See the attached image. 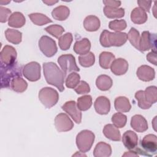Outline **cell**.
Returning a JSON list of instances; mask_svg holds the SVG:
<instances>
[{
    "mask_svg": "<svg viewBox=\"0 0 157 157\" xmlns=\"http://www.w3.org/2000/svg\"><path fill=\"white\" fill-rule=\"evenodd\" d=\"M43 71L46 82L48 84L56 86L59 91H63L66 74L58 67L56 64L53 62L44 63Z\"/></svg>",
    "mask_w": 157,
    "mask_h": 157,
    "instance_id": "obj_1",
    "label": "cell"
},
{
    "mask_svg": "<svg viewBox=\"0 0 157 157\" xmlns=\"http://www.w3.org/2000/svg\"><path fill=\"white\" fill-rule=\"evenodd\" d=\"M128 39V35L125 33H112L107 30H104L100 36V43L104 47L112 46L120 47L124 45Z\"/></svg>",
    "mask_w": 157,
    "mask_h": 157,
    "instance_id": "obj_2",
    "label": "cell"
},
{
    "mask_svg": "<svg viewBox=\"0 0 157 157\" xmlns=\"http://www.w3.org/2000/svg\"><path fill=\"white\" fill-rule=\"evenodd\" d=\"M21 76V67L16 62L13 65L5 66L1 64V87L9 88L12 80Z\"/></svg>",
    "mask_w": 157,
    "mask_h": 157,
    "instance_id": "obj_3",
    "label": "cell"
},
{
    "mask_svg": "<svg viewBox=\"0 0 157 157\" xmlns=\"http://www.w3.org/2000/svg\"><path fill=\"white\" fill-rule=\"evenodd\" d=\"M135 152L142 155L152 156L156 154L157 137L154 134L146 135L140 142V147L134 148Z\"/></svg>",
    "mask_w": 157,
    "mask_h": 157,
    "instance_id": "obj_4",
    "label": "cell"
},
{
    "mask_svg": "<svg viewBox=\"0 0 157 157\" xmlns=\"http://www.w3.org/2000/svg\"><path fill=\"white\" fill-rule=\"evenodd\" d=\"M95 136L94 133L89 130L80 131L76 137V145L78 150L82 153L88 151L94 141Z\"/></svg>",
    "mask_w": 157,
    "mask_h": 157,
    "instance_id": "obj_5",
    "label": "cell"
},
{
    "mask_svg": "<svg viewBox=\"0 0 157 157\" xmlns=\"http://www.w3.org/2000/svg\"><path fill=\"white\" fill-rule=\"evenodd\" d=\"M39 99L46 108L50 109L58 102L59 94L55 89L50 87H44L39 91Z\"/></svg>",
    "mask_w": 157,
    "mask_h": 157,
    "instance_id": "obj_6",
    "label": "cell"
},
{
    "mask_svg": "<svg viewBox=\"0 0 157 157\" xmlns=\"http://www.w3.org/2000/svg\"><path fill=\"white\" fill-rule=\"evenodd\" d=\"M151 49L156 52V35L145 31L142 33L139 42V50L142 52Z\"/></svg>",
    "mask_w": 157,
    "mask_h": 157,
    "instance_id": "obj_7",
    "label": "cell"
},
{
    "mask_svg": "<svg viewBox=\"0 0 157 157\" xmlns=\"http://www.w3.org/2000/svg\"><path fill=\"white\" fill-rule=\"evenodd\" d=\"M39 47L47 57H52L56 54L58 48L56 42L47 36H42L39 40Z\"/></svg>",
    "mask_w": 157,
    "mask_h": 157,
    "instance_id": "obj_8",
    "label": "cell"
},
{
    "mask_svg": "<svg viewBox=\"0 0 157 157\" xmlns=\"http://www.w3.org/2000/svg\"><path fill=\"white\" fill-rule=\"evenodd\" d=\"M58 63L65 74L68 72H78L80 71L76 64L75 57L71 54L61 55L58 58Z\"/></svg>",
    "mask_w": 157,
    "mask_h": 157,
    "instance_id": "obj_9",
    "label": "cell"
},
{
    "mask_svg": "<svg viewBox=\"0 0 157 157\" xmlns=\"http://www.w3.org/2000/svg\"><path fill=\"white\" fill-rule=\"evenodd\" d=\"M23 75L30 82H36L40 78V66L36 61L30 62L23 67Z\"/></svg>",
    "mask_w": 157,
    "mask_h": 157,
    "instance_id": "obj_10",
    "label": "cell"
},
{
    "mask_svg": "<svg viewBox=\"0 0 157 157\" xmlns=\"http://www.w3.org/2000/svg\"><path fill=\"white\" fill-rule=\"evenodd\" d=\"M17 51L10 45H5L0 53L1 64L5 66L13 65L16 63Z\"/></svg>",
    "mask_w": 157,
    "mask_h": 157,
    "instance_id": "obj_11",
    "label": "cell"
},
{
    "mask_svg": "<svg viewBox=\"0 0 157 157\" xmlns=\"http://www.w3.org/2000/svg\"><path fill=\"white\" fill-rule=\"evenodd\" d=\"M55 126L58 132H66L73 128L74 123L67 114L60 113L55 118Z\"/></svg>",
    "mask_w": 157,
    "mask_h": 157,
    "instance_id": "obj_12",
    "label": "cell"
},
{
    "mask_svg": "<svg viewBox=\"0 0 157 157\" xmlns=\"http://www.w3.org/2000/svg\"><path fill=\"white\" fill-rule=\"evenodd\" d=\"M62 109L69 114L76 123L79 124L81 123L82 113L74 101H69L65 102L62 106Z\"/></svg>",
    "mask_w": 157,
    "mask_h": 157,
    "instance_id": "obj_13",
    "label": "cell"
},
{
    "mask_svg": "<svg viewBox=\"0 0 157 157\" xmlns=\"http://www.w3.org/2000/svg\"><path fill=\"white\" fill-rule=\"evenodd\" d=\"M96 112L100 115H106L110 110V100L103 96L98 97L94 104Z\"/></svg>",
    "mask_w": 157,
    "mask_h": 157,
    "instance_id": "obj_14",
    "label": "cell"
},
{
    "mask_svg": "<svg viewBox=\"0 0 157 157\" xmlns=\"http://www.w3.org/2000/svg\"><path fill=\"white\" fill-rule=\"evenodd\" d=\"M128 69V61L121 58L115 59L110 66V70L116 75L124 74Z\"/></svg>",
    "mask_w": 157,
    "mask_h": 157,
    "instance_id": "obj_15",
    "label": "cell"
},
{
    "mask_svg": "<svg viewBox=\"0 0 157 157\" xmlns=\"http://www.w3.org/2000/svg\"><path fill=\"white\" fill-rule=\"evenodd\" d=\"M122 142L124 147L129 150H134L137 145L138 136L132 131H126L123 135Z\"/></svg>",
    "mask_w": 157,
    "mask_h": 157,
    "instance_id": "obj_16",
    "label": "cell"
},
{
    "mask_svg": "<svg viewBox=\"0 0 157 157\" xmlns=\"http://www.w3.org/2000/svg\"><path fill=\"white\" fill-rule=\"evenodd\" d=\"M137 77L142 81L150 82L153 80L155 77V70L149 66H140L137 70Z\"/></svg>",
    "mask_w": 157,
    "mask_h": 157,
    "instance_id": "obj_17",
    "label": "cell"
},
{
    "mask_svg": "<svg viewBox=\"0 0 157 157\" xmlns=\"http://www.w3.org/2000/svg\"><path fill=\"white\" fill-rule=\"evenodd\" d=\"M131 126L138 132H143L148 128L147 121L141 115H135L131 118Z\"/></svg>",
    "mask_w": 157,
    "mask_h": 157,
    "instance_id": "obj_18",
    "label": "cell"
},
{
    "mask_svg": "<svg viewBox=\"0 0 157 157\" xmlns=\"http://www.w3.org/2000/svg\"><path fill=\"white\" fill-rule=\"evenodd\" d=\"M103 134L105 137L111 140L120 141L121 140L120 132L114 124H106L103 129Z\"/></svg>",
    "mask_w": 157,
    "mask_h": 157,
    "instance_id": "obj_19",
    "label": "cell"
},
{
    "mask_svg": "<svg viewBox=\"0 0 157 157\" xmlns=\"http://www.w3.org/2000/svg\"><path fill=\"white\" fill-rule=\"evenodd\" d=\"M91 48L90 41L87 38H83L80 40H77L74 45V51L78 55H84L90 52Z\"/></svg>",
    "mask_w": 157,
    "mask_h": 157,
    "instance_id": "obj_20",
    "label": "cell"
},
{
    "mask_svg": "<svg viewBox=\"0 0 157 157\" xmlns=\"http://www.w3.org/2000/svg\"><path fill=\"white\" fill-rule=\"evenodd\" d=\"M111 154V146L104 142H100L97 144L93 151V156L94 157H108Z\"/></svg>",
    "mask_w": 157,
    "mask_h": 157,
    "instance_id": "obj_21",
    "label": "cell"
},
{
    "mask_svg": "<svg viewBox=\"0 0 157 157\" xmlns=\"http://www.w3.org/2000/svg\"><path fill=\"white\" fill-rule=\"evenodd\" d=\"M25 22L26 19L23 14L20 12H15L10 16L8 20V25L13 28H19L23 26Z\"/></svg>",
    "mask_w": 157,
    "mask_h": 157,
    "instance_id": "obj_22",
    "label": "cell"
},
{
    "mask_svg": "<svg viewBox=\"0 0 157 157\" xmlns=\"http://www.w3.org/2000/svg\"><path fill=\"white\" fill-rule=\"evenodd\" d=\"M147 13L140 7H136L131 11V19L135 24H143L147 21Z\"/></svg>",
    "mask_w": 157,
    "mask_h": 157,
    "instance_id": "obj_23",
    "label": "cell"
},
{
    "mask_svg": "<svg viewBox=\"0 0 157 157\" xmlns=\"http://www.w3.org/2000/svg\"><path fill=\"white\" fill-rule=\"evenodd\" d=\"M100 25L99 19L94 15L87 16L83 21V26L87 31H96L100 28Z\"/></svg>",
    "mask_w": 157,
    "mask_h": 157,
    "instance_id": "obj_24",
    "label": "cell"
},
{
    "mask_svg": "<svg viewBox=\"0 0 157 157\" xmlns=\"http://www.w3.org/2000/svg\"><path fill=\"white\" fill-rule=\"evenodd\" d=\"M115 109L118 112H128L131 110V105L129 99L124 96H119L115 99Z\"/></svg>",
    "mask_w": 157,
    "mask_h": 157,
    "instance_id": "obj_25",
    "label": "cell"
},
{
    "mask_svg": "<svg viewBox=\"0 0 157 157\" xmlns=\"http://www.w3.org/2000/svg\"><path fill=\"white\" fill-rule=\"evenodd\" d=\"M69 9L65 6H59L55 7L52 12V17L59 21L66 20L69 16Z\"/></svg>",
    "mask_w": 157,
    "mask_h": 157,
    "instance_id": "obj_26",
    "label": "cell"
},
{
    "mask_svg": "<svg viewBox=\"0 0 157 157\" xmlns=\"http://www.w3.org/2000/svg\"><path fill=\"white\" fill-rule=\"evenodd\" d=\"M112 78L107 75H100L96 80V85L98 88L101 91L109 90L112 86Z\"/></svg>",
    "mask_w": 157,
    "mask_h": 157,
    "instance_id": "obj_27",
    "label": "cell"
},
{
    "mask_svg": "<svg viewBox=\"0 0 157 157\" xmlns=\"http://www.w3.org/2000/svg\"><path fill=\"white\" fill-rule=\"evenodd\" d=\"M115 59V55L112 53L109 52H103L99 55V65L104 69H109Z\"/></svg>",
    "mask_w": 157,
    "mask_h": 157,
    "instance_id": "obj_28",
    "label": "cell"
},
{
    "mask_svg": "<svg viewBox=\"0 0 157 157\" xmlns=\"http://www.w3.org/2000/svg\"><path fill=\"white\" fill-rule=\"evenodd\" d=\"M6 39L13 44H18L21 42L22 34L18 30L8 28L5 31Z\"/></svg>",
    "mask_w": 157,
    "mask_h": 157,
    "instance_id": "obj_29",
    "label": "cell"
},
{
    "mask_svg": "<svg viewBox=\"0 0 157 157\" xmlns=\"http://www.w3.org/2000/svg\"><path fill=\"white\" fill-rule=\"evenodd\" d=\"M104 15L109 18H120L124 15V10L123 8H115L108 6L104 7Z\"/></svg>",
    "mask_w": 157,
    "mask_h": 157,
    "instance_id": "obj_30",
    "label": "cell"
},
{
    "mask_svg": "<svg viewBox=\"0 0 157 157\" xmlns=\"http://www.w3.org/2000/svg\"><path fill=\"white\" fill-rule=\"evenodd\" d=\"M28 17L31 21L37 26H42L52 22V20L47 16L40 13H33L28 15Z\"/></svg>",
    "mask_w": 157,
    "mask_h": 157,
    "instance_id": "obj_31",
    "label": "cell"
},
{
    "mask_svg": "<svg viewBox=\"0 0 157 157\" xmlns=\"http://www.w3.org/2000/svg\"><path fill=\"white\" fill-rule=\"evenodd\" d=\"M10 87L15 92L23 93L26 90L28 83L21 77H18L12 80Z\"/></svg>",
    "mask_w": 157,
    "mask_h": 157,
    "instance_id": "obj_32",
    "label": "cell"
},
{
    "mask_svg": "<svg viewBox=\"0 0 157 157\" xmlns=\"http://www.w3.org/2000/svg\"><path fill=\"white\" fill-rule=\"evenodd\" d=\"M144 91V96L147 102L152 105L157 101V88L155 86L147 87Z\"/></svg>",
    "mask_w": 157,
    "mask_h": 157,
    "instance_id": "obj_33",
    "label": "cell"
},
{
    "mask_svg": "<svg viewBox=\"0 0 157 157\" xmlns=\"http://www.w3.org/2000/svg\"><path fill=\"white\" fill-rule=\"evenodd\" d=\"M77 107L80 110L86 111L92 105V98L90 95H85L78 98Z\"/></svg>",
    "mask_w": 157,
    "mask_h": 157,
    "instance_id": "obj_34",
    "label": "cell"
},
{
    "mask_svg": "<svg viewBox=\"0 0 157 157\" xmlns=\"http://www.w3.org/2000/svg\"><path fill=\"white\" fill-rule=\"evenodd\" d=\"M72 35L71 33H67L61 36L58 39L59 47L62 50H68L72 42Z\"/></svg>",
    "mask_w": 157,
    "mask_h": 157,
    "instance_id": "obj_35",
    "label": "cell"
},
{
    "mask_svg": "<svg viewBox=\"0 0 157 157\" xmlns=\"http://www.w3.org/2000/svg\"><path fill=\"white\" fill-rule=\"evenodd\" d=\"M127 35L128 39L131 45H133L136 49L139 50V42L140 39L139 32L134 28H131Z\"/></svg>",
    "mask_w": 157,
    "mask_h": 157,
    "instance_id": "obj_36",
    "label": "cell"
},
{
    "mask_svg": "<svg viewBox=\"0 0 157 157\" xmlns=\"http://www.w3.org/2000/svg\"><path fill=\"white\" fill-rule=\"evenodd\" d=\"M80 64L85 67H88L93 66L95 62V56L92 52H89L86 55L78 56Z\"/></svg>",
    "mask_w": 157,
    "mask_h": 157,
    "instance_id": "obj_37",
    "label": "cell"
},
{
    "mask_svg": "<svg viewBox=\"0 0 157 157\" xmlns=\"http://www.w3.org/2000/svg\"><path fill=\"white\" fill-rule=\"evenodd\" d=\"M112 121L116 127L118 128H121L126 125L127 117L125 115L121 113V112H117L112 115Z\"/></svg>",
    "mask_w": 157,
    "mask_h": 157,
    "instance_id": "obj_38",
    "label": "cell"
},
{
    "mask_svg": "<svg viewBox=\"0 0 157 157\" xmlns=\"http://www.w3.org/2000/svg\"><path fill=\"white\" fill-rule=\"evenodd\" d=\"M80 75L75 72L69 74L66 79V86L69 88H75L80 82Z\"/></svg>",
    "mask_w": 157,
    "mask_h": 157,
    "instance_id": "obj_39",
    "label": "cell"
},
{
    "mask_svg": "<svg viewBox=\"0 0 157 157\" xmlns=\"http://www.w3.org/2000/svg\"><path fill=\"white\" fill-rule=\"evenodd\" d=\"M44 29L52 36L58 39L61 36L62 34L64 31V29L63 28V27L58 25H52L48 26L46 27Z\"/></svg>",
    "mask_w": 157,
    "mask_h": 157,
    "instance_id": "obj_40",
    "label": "cell"
},
{
    "mask_svg": "<svg viewBox=\"0 0 157 157\" xmlns=\"http://www.w3.org/2000/svg\"><path fill=\"white\" fill-rule=\"evenodd\" d=\"M127 24L124 20H114L110 21L109 24V28L115 32H120L126 29Z\"/></svg>",
    "mask_w": 157,
    "mask_h": 157,
    "instance_id": "obj_41",
    "label": "cell"
},
{
    "mask_svg": "<svg viewBox=\"0 0 157 157\" xmlns=\"http://www.w3.org/2000/svg\"><path fill=\"white\" fill-rule=\"evenodd\" d=\"M135 98L138 101V105L142 109H148L151 107V105L149 104L144 96V91L142 90L137 91L135 94Z\"/></svg>",
    "mask_w": 157,
    "mask_h": 157,
    "instance_id": "obj_42",
    "label": "cell"
},
{
    "mask_svg": "<svg viewBox=\"0 0 157 157\" xmlns=\"http://www.w3.org/2000/svg\"><path fill=\"white\" fill-rule=\"evenodd\" d=\"M75 91L78 94L88 93L90 91V88L89 85L83 80L80 81L79 83L74 88Z\"/></svg>",
    "mask_w": 157,
    "mask_h": 157,
    "instance_id": "obj_43",
    "label": "cell"
},
{
    "mask_svg": "<svg viewBox=\"0 0 157 157\" xmlns=\"http://www.w3.org/2000/svg\"><path fill=\"white\" fill-rule=\"evenodd\" d=\"M11 15V10L7 8L2 6L0 7V21L1 23H5L9 20Z\"/></svg>",
    "mask_w": 157,
    "mask_h": 157,
    "instance_id": "obj_44",
    "label": "cell"
},
{
    "mask_svg": "<svg viewBox=\"0 0 157 157\" xmlns=\"http://www.w3.org/2000/svg\"><path fill=\"white\" fill-rule=\"evenodd\" d=\"M137 3L139 7L143 9L145 12H149L151 4V1H137Z\"/></svg>",
    "mask_w": 157,
    "mask_h": 157,
    "instance_id": "obj_45",
    "label": "cell"
},
{
    "mask_svg": "<svg viewBox=\"0 0 157 157\" xmlns=\"http://www.w3.org/2000/svg\"><path fill=\"white\" fill-rule=\"evenodd\" d=\"M103 3L105 5V6L118 8L121 5V1H113V0H107L103 1Z\"/></svg>",
    "mask_w": 157,
    "mask_h": 157,
    "instance_id": "obj_46",
    "label": "cell"
},
{
    "mask_svg": "<svg viewBox=\"0 0 157 157\" xmlns=\"http://www.w3.org/2000/svg\"><path fill=\"white\" fill-rule=\"evenodd\" d=\"M147 59L155 66L156 65V52H151L147 55Z\"/></svg>",
    "mask_w": 157,
    "mask_h": 157,
    "instance_id": "obj_47",
    "label": "cell"
},
{
    "mask_svg": "<svg viewBox=\"0 0 157 157\" xmlns=\"http://www.w3.org/2000/svg\"><path fill=\"white\" fill-rule=\"evenodd\" d=\"M123 156H139V155L135 152V151L131 150L128 152H126Z\"/></svg>",
    "mask_w": 157,
    "mask_h": 157,
    "instance_id": "obj_48",
    "label": "cell"
},
{
    "mask_svg": "<svg viewBox=\"0 0 157 157\" xmlns=\"http://www.w3.org/2000/svg\"><path fill=\"white\" fill-rule=\"evenodd\" d=\"M58 1H43V2L48 6H53V4L57 3Z\"/></svg>",
    "mask_w": 157,
    "mask_h": 157,
    "instance_id": "obj_49",
    "label": "cell"
},
{
    "mask_svg": "<svg viewBox=\"0 0 157 157\" xmlns=\"http://www.w3.org/2000/svg\"><path fill=\"white\" fill-rule=\"evenodd\" d=\"M9 2H10V1H0V4H1V5H6V4H7L8 3H9Z\"/></svg>",
    "mask_w": 157,
    "mask_h": 157,
    "instance_id": "obj_50",
    "label": "cell"
},
{
    "mask_svg": "<svg viewBox=\"0 0 157 157\" xmlns=\"http://www.w3.org/2000/svg\"><path fill=\"white\" fill-rule=\"evenodd\" d=\"M156 117H155V118H154V119H153V123H154V124H155V122H156ZM153 128H154V129H155V131H156V126H155V125H153Z\"/></svg>",
    "mask_w": 157,
    "mask_h": 157,
    "instance_id": "obj_51",
    "label": "cell"
},
{
    "mask_svg": "<svg viewBox=\"0 0 157 157\" xmlns=\"http://www.w3.org/2000/svg\"><path fill=\"white\" fill-rule=\"evenodd\" d=\"M155 10H156V4H155V6H154V8H153V15H154L155 17H156V14L155 13Z\"/></svg>",
    "mask_w": 157,
    "mask_h": 157,
    "instance_id": "obj_52",
    "label": "cell"
}]
</instances>
